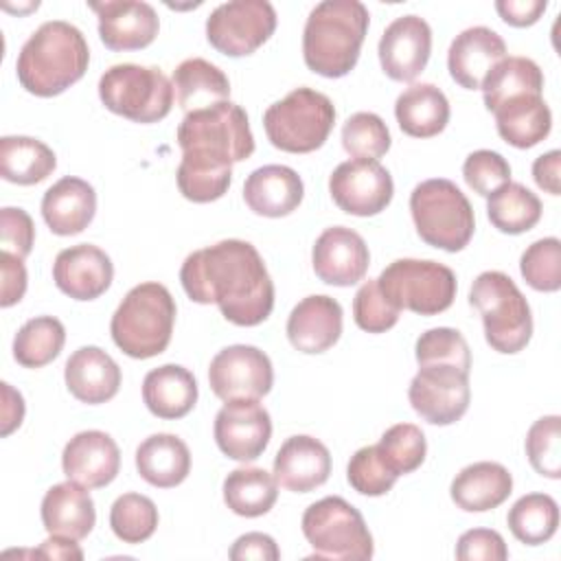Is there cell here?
<instances>
[{
	"mask_svg": "<svg viewBox=\"0 0 561 561\" xmlns=\"http://www.w3.org/2000/svg\"><path fill=\"white\" fill-rule=\"evenodd\" d=\"M64 379L77 401L99 405L116 397L123 377L118 364L103 348L81 346L68 357Z\"/></svg>",
	"mask_w": 561,
	"mask_h": 561,
	"instance_id": "484cf974",
	"label": "cell"
},
{
	"mask_svg": "<svg viewBox=\"0 0 561 561\" xmlns=\"http://www.w3.org/2000/svg\"><path fill=\"white\" fill-rule=\"evenodd\" d=\"M329 193L340 210L355 217H373L390 204L394 184L379 160L353 158L335 167L329 178Z\"/></svg>",
	"mask_w": 561,
	"mask_h": 561,
	"instance_id": "9a60e30c",
	"label": "cell"
},
{
	"mask_svg": "<svg viewBox=\"0 0 561 561\" xmlns=\"http://www.w3.org/2000/svg\"><path fill=\"white\" fill-rule=\"evenodd\" d=\"M175 136L182 153L215 158L228 164L243 162L254 151L248 114L232 101L188 112Z\"/></svg>",
	"mask_w": 561,
	"mask_h": 561,
	"instance_id": "ba28073f",
	"label": "cell"
},
{
	"mask_svg": "<svg viewBox=\"0 0 561 561\" xmlns=\"http://www.w3.org/2000/svg\"><path fill=\"white\" fill-rule=\"evenodd\" d=\"M394 116L403 134L432 138L449 123V101L434 83H412L397 96Z\"/></svg>",
	"mask_w": 561,
	"mask_h": 561,
	"instance_id": "d6a6232c",
	"label": "cell"
},
{
	"mask_svg": "<svg viewBox=\"0 0 561 561\" xmlns=\"http://www.w3.org/2000/svg\"><path fill=\"white\" fill-rule=\"evenodd\" d=\"M171 83L178 96V105L186 114L228 101L230 96V81L224 75V70H219L215 64L202 57L184 59L173 70Z\"/></svg>",
	"mask_w": 561,
	"mask_h": 561,
	"instance_id": "836d02e7",
	"label": "cell"
},
{
	"mask_svg": "<svg viewBox=\"0 0 561 561\" xmlns=\"http://www.w3.org/2000/svg\"><path fill=\"white\" fill-rule=\"evenodd\" d=\"M96 213V193L81 178L66 175L57 180L42 197V217L50 232L70 237L83 232Z\"/></svg>",
	"mask_w": 561,
	"mask_h": 561,
	"instance_id": "4316f807",
	"label": "cell"
},
{
	"mask_svg": "<svg viewBox=\"0 0 561 561\" xmlns=\"http://www.w3.org/2000/svg\"><path fill=\"white\" fill-rule=\"evenodd\" d=\"M180 193L195 204H208L226 195L232 180V164L195 153H182L175 173Z\"/></svg>",
	"mask_w": 561,
	"mask_h": 561,
	"instance_id": "f35d334b",
	"label": "cell"
},
{
	"mask_svg": "<svg viewBox=\"0 0 561 561\" xmlns=\"http://www.w3.org/2000/svg\"><path fill=\"white\" fill-rule=\"evenodd\" d=\"M311 265L322 283L351 287L366 276L370 252L359 232L346 226H331L316 239Z\"/></svg>",
	"mask_w": 561,
	"mask_h": 561,
	"instance_id": "ac0fdd59",
	"label": "cell"
},
{
	"mask_svg": "<svg viewBox=\"0 0 561 561\" xmlns=\"http://www.w3.org/2000/svg\"><path fill=\"white\" fill-rule=\"evenodd\" d=\"M342 147L353 158L377 160L390 149V131L381 116L355 112L342 127Z\"/></svg>",
	"mask_w": 561,
	"mask_h": 561,
	"instance_id": "ee69618b",
	"label": "cell"
},
{
	"mask_svg": "<svg viewBox=\"0 0 561 561\" xmlns=\"http://www.w3.org/2000/svg\"><path fill=\"white\" fill-rule=\"evenodd\" d=\"M42 524L48 535L83 539L92 533L96 511L90 491L79 482H59L50 486L39 506Z\"/></svg>",
	"mask_w": 561,
	"mask_h": 561,
	"instance_id": "83f0119b",
	"label": "cell"
},
{
	"mask_svg": "<svg viewBox=\"0 0 561 561\" xmlns=\"http://www.w3.org/2000/svg\"><path fill=\"white\" fill-rule=\"evenodd\" d=\"M342 335V307L335 298L313 294L302 298L287 318L289 344L307 355L329 351Z\"/></svg>",
	"mask_w": 561,
	"mask_h": 561,
	"instance_id": "7402d4cb",
	"label": "cell"
},
{
	"mask_svg": "<svg viewBox=\"0 0 561 561\" xmlns=\"http://www.w3.org/2000/svg\"><path fill=\"white\" fill-rule=\"evenodd\" d=\"M77 539L50 535L42 546L33 552L37 559H64V561H81L83 550L75 543Z\"/></svg>",
	"mask_w": 561,
	"mask_h": 561,
	"instance_id": "91938a15",
	"label": "cell"
},
{
	"mask_svg": "<svg viewBox=\"0 0 561 561\" xmlns=\"http://www.w3.org/2000/svg\"><path fill=\"white\" fill-rule=\"evenodd\" d=\"M508 548L497 530L471 528L460 535L456 543V559L460 561H504Z\"/></svg>",
	"mask_w": 561,
	"mask_h": 561,
	"instance_id": "f5cc1de1",
	"label": "cell"
},
{
	"mask_svg": "<svg viewBox=\"0 0 561 561\" xmlns=\"http://www.w3.org/2000/svg\"><path fill=\"white\" fill-rule=\"evenodd\" d=\"M142 401L158 419H182L197 403V381L180 364H164L145 375Z\"/></svg>",
	"mask_w": 561,
	"mask_h": 561,
	"instance_id": "f546056e",
	"label": "cell"
},
{
	"mask_svg": "<svg viewBox=\"0 0 561 561\" xmlns=\"http://www.w3.org/2000/svg\"><path fill=\"white\" fill-rule=\"evenodd\" d=\"M559 169H561V151L552 149L543 156H539L533 162V178L537 186L550 195L561 193V182H559Z\"/></svg>",
	"mask_w": 561,
	"mask_h": 561,
	"instance_id": "6f0895ef",
	"label": "cell"
},
{
	"mask_svg": "<svg viewBox=\"0 0 561 561\" xmlns=\"http://www.w3.org/2000/svg\"><path fill=\"white\" fill-rule=\"evenodd\" d=\"M414 357L419 366L451 364L465 373L471 370L469 344L462 333L451 327H436L421 333L414 346Z\"/></svg>",
	"mask_w": 561,
	"mask_h": 561,
	"instance_id": "f6af8a7d",
	"label": "cell"
},
{
	"mask_svg": "<svg viewBox=\"0 0 561 561\" xmlns=\"http://www.w3.org/2000/svg\"><path fill=\"white\" fill-rule=\"evenodd\" d=\"M208 383L221 401L261 399L272 390L274 383L272 362L256 346H226L210 359Z\"/></svg>",
	"mask_w": 561,
	"mask_h": 561,
	"instance_id": "5bb4252c",
	"label": "cell"
},
{
	"mask_svg": "<svg viewBox=\"0 0 561 561\" xmlns=\"http://www.w3.org/2000/svg\"><path fill=\"white\" fill-rule=\"evenodd\" d=\"M397 473L390 471V467L383 462V458L377 451V445H368L357 449L346 467V480L348 484L368 497H377V495H386L394 482H397Z\"/></svg>",
	"mask_w": 561,
	"mask_h": 561,
	"instance_id": "c3c4849f",
	"label": "cell"
},
{
	"mask_svg": "<svg viewBox=\"0 0 561 561\" xmlns=\"http://www.w3.org/2000/svg\"><path fill=\"white\" fill-rule=\"evenodd\" d=\"M302 535L318 559L364 561L375 552L373 535L362 513L340 495L313 502L302 513Z\"/></svg>",
	"mask_w": 561,
	"mask_h": 561,
	"instance_id": "30bf717a",
	"label": "cell"
},
{
	"mask_svg": "<svg viewBox=\"0 0 561 561\" xmlns=\"http://www.w3.org/2000/svg\"><path fill=\"white\" fill-rule=\"evenodd\" d=\"M228 554H230L232 561H248V559L276 561V559H280V550H278L276 541L265 533H245V535H241L232 543Z\"/></svg>",
	"mask_w": 561,
	"mask_h": 561,
	"instance_id": "db71d44e",
	"label": "cell"
},
{
	"mask_svg": "<svg viewBox=\"0 0 561 561\" xmlns=\"http://www.w3.org/2000/svg\"><path fill=\"white\" fill-rule=\"evenodd\" d=\"M0 243L2 252L13 256H28L35 243V226L24 208L4 206L0 210Z\"/></svg>",
	"mask_w": 561,
	"mask_h": 561,
	"instance_id": "816d5d0a",
	"label": "cell"
},
{
	"mask_svg": "<svg viewBox=\"0 0 561 561\" xmlns=\"http://www.w3.org/2000/svg\"><path fill=\"white\" fill-rule=\"evenodd\" d=\"M353 318L362 331L386 333L397 324L399 309L383 298L377 278H370L357 289L353 298Z\"/></svg>",
	"mask_w": 561,
	"mask_h": 561,
	"instance_id": "f907efd6",
	"label": "cell"
},
{
	"mask_svg": "<svg viewBox=\"0 0 561 561\" xmlns=\"http://www.w3.org/2000/svg\"><path fill=\"white\" fill-rule=\"evenodd\" d=\"M506 524L517 541L526 546H539L552 539L557 533L559 506L548 493H528L511 506Z\"/></svg>",
	"mask_w": 561,
	"mask_h": 561,
	"instance_id": "ab89813d",
	"label": "cell"
},
{
	"mask_svg": "<svg viewBox=\"0 0 561 561\" xmlns=\"http://www.w3.org/2000/svg\"><path fill=\"white\" fill-rule=\"evenodd\" d=\"M0 270H2V294L0 305L11 307L22 300L26 291V267L20 256H13L9 252L0 254Z\"/></svg>",
	"mask_w": 561,
	"mask_h": 561,
	"instance_id": "11a10c76",
	"label": "cell"
},
{
	"mask_svg": "<svg viewBox=\"0 0 561 561\" xmlns=\"http://www.w3.org/2000/svg\"><path fill=\"white\" fill-rule=\"evenodd\" d=\"M469 305L478 309L486 344L504 355L526 348L533 335V313L515 280L497 270L478 274L469 291Z\"/></svg>",
	"mask_w": 561,
	"mask_h": 561,
	"instance_id": "5b68a950",
	"label": "cell"
},
{
	"mask_svg": "<svg viewBox=\"0 0 561 561\" xmlns=\"http://www.w3.org/2000/svg\"><path fill=\"white\" fill-rule=\"evenodd\" d=\"M410 213L419 237L438 250L460 252L473 237L476 217L467 195L445 178H432L410 193Z\"/></svg>",
	"mask_w": 561,
	"mask_h": 561,
	"instance_id": "8992f818",
	"label": "cell"
},
{
	"mask_svg": "<svg viewBox=\"0 0 561 561\" xmlns=\"http://www.w3.org/2000/svg\"><path fill=\"white\" fill-rule=\"evenodd\" d=\"M513 493V476L500 462L482 460L467 465L456 473L449 486L454 504L467 513H484L497 508Z\"/></svg>",
	"mask_w": 561,
	"mask_h": 561,
	"instance_id": "f1b7e54d",
	"label": "cell"
},
{
	"mask_svg": "<svg viewBox=\"0 0 561 561\" xmlns=\"http://www.w3.org/2000/svg\"><path fill=\"white\" fill-rule=\"evenodd\" d=\"M462 178L469 188H473V193L489 197L500 186L511 182V164L497 151L478 149L465 158Z\"/></svg>",
	"mask_w": 561,
	"mask_h": 561,
	"instance_id": "681fc988",
	"label": "cell"
},
{
	"mask_svg": "<svg viewBox=\"0 0 561 561\" xmlns=\"http://www.w3.org/2000/svg\"><path fill=\"white\" fill-rule=\"evenodd\" d=\"M175 324V300L162 283L131 287L116 307L110 333L114 344L134 359H149L167 351Z\"/></svg>",
	"mask_w": 561,
	"mask_h": 561,
	"instance_id": "277c9868",
	"label": "cell"
},
{
	"mask_svg": "<svg viewBox=\"0 0 561 561\" xmlns=\"http://www.w3.org/2000/svg\"><path fill=\"white\" fill-rule=\"evenodd\" d=\"M278 497L274 473L261 467H239L224 480V502L241 517H261L272 511Z\"/></svg>",
	"mask_w": 561,
	"mask_h": 561,
	"instance_id": "d590c367",
	"label": "cell"
},
{
	"mask_svg": "<svg viewBox=\"0 0 561 561\" xmlns=\"http://www.w3.org/2000/svg\"><path fill=\"white\" fill-rule=\"evenodd\" d=\"M383 298L399 311L436 316L456 298V274L436 261L397 259L377 278Z\"/></svg>",
	"mask_w": 561,
	"mask_h": 561,
	"instance_id": "8fae6325",
	"label": "cell"
},
{
	"mask_svg": "<svg viewBox=\"0 0 561 561\" xmlns=\"http://www.w3.org/2000/svg\"><path fill=\"white\" fill-rule=\"evenodd\" d=\"M377 451L390 467V471L403 476L412 473L423 465L427 454V440L421 427H416L414 423H397L381 434Z\"/></svg>",
	"mask_w": 561,
	"mask_h": 561,
	"instance_id": "7bdbcfd3",
	"label": "cell"
},
{
	"mask_svg": "<svg viewBox=\"0 0 561 561\" xmlns=\"http://www.w3.org/2000/svg\"><path fill=\"white\" fill-rule=\"evenodd\" d=\"M213 434L221 454L239 462H252L272 438V419L259 399L226 401L215 416Z\"/></svg>",
	"mask_w": 561,
	"mask_h": 561,
	"instance_id": "2e32d148",
	"label": "cell"
},
{
	"mask_svg": "<svg viewBox=\"0 0 561 561\" xmlns=\"http://www.w3.org/2000/svg\"><path fill=\"white\" fill-rule=\"evenodd\" d=\"M180 280L193 302H215L237 327H256L274 309V283L259 250L241 239H224L191 252Z\"/></svg>",
	"mask_w": 561,
	"mask_h": 561,
	"instance_id": "6da1fadb",
	"label": "cell"
},
{
	"mask_svg": "<svg viewBox=\"0 0 561 561\" xmlns=\"http://www.w3.org/2000/svg\"><path fill=\"white\" fill-rule=\"evenodd\" d=\"M2 436H9L13 430L22 425L24 419V399L11 383L2 381Z\"/></svg>",
	"mask_w": 561,
	"mask_h": 561,
	"instance_id": "680465c9",
	"label": "cell"
},
{
	"mask_svg": "<svg viewBox=\"0 0 561 561\" xmlns=\"http://www.w3.org/2000/svg\"><path fill=\"white\" fill-rule=\"evenodd\" d=\"M548 9L546 0H497L495 2V11L500 13V18L517 28L524 26H533L543 11Z\"/></svg>",
	"mask_w": 561,
	"mask_h": 561,
	"instance_id": "9f6ffc18",
	"label": "cell"
},
{
	"mask_svg": "<svg viewBox=\"0 0 561 561\" xmlns=\"http://www.w3.org/2000/svg\"><path fill=\"white\" fill-rule=\"evenodd\" d=\"M110 526L123 543H142L158 528V508L147 495L123 493L110 508Z\"/></svg>",
	"mask_w": 561,
	"mask_h": 561,
	"instance_id": "b9f144b4",
	"label": "cell"
},
{
	"mask_svg": "<svg viewBox=\"0 0 561 561\" xmlns=\"http://www.w3.org/2000/svg\"><path fill=\"white\" fill-rule=\"evenodd\" d=\"M335 123L331 99L311 88H296L272 103L263 114L267 140L287 153H311L320 149Z\"/></svg>",
	"mask_w": 561,
	"mask_h": 561,
	"instance_id": "52a82bcc",
	"label": "cell"
},
{
	"mask_svg": "<svg viewBox=\"0 0 561 561\" xmlns=\"http://www.w3.org/2000/svg\"><path fill=\"white\" fill-rule=\"evenodd\" d=\"M66 344V329L53 316L26 320L13 337V357L24 368H42L50 364Z\"/></svg>",
	"mask_w": 561,
	"mask_h": 561,
	"instance_id": "60d3db41",
	"label": "cell"
},
{
	"mask_svg": "<svg viewBox=\"0 0 561 561\" xmlns=\"http://www.w3.org/2000/svg\"><path fill=\"white\" fill-rule=\"evenodd\" d=\"M276 31V11L267 0H232L210 11L208 44L228 57H245L261 48Z\"/></svg>",
	"mask_w": 561,
	"mask_h": 561,
	"instance_id": "7c38bea8",
	"label": "cell"
},
{
	"mask_svg": "<svg viewBox=\"0 0 561 561\" xmlns=\"http://www.w3.org/2000/svg\"><path fill=\"white\" fill-rule=\"evenodd\" d=\"M173 83L160 68L116 64L99 79L101 103L134 123H158L173 107Z\"/></svg>",
	"mask_w": 561,
	"mask_h": 561,
	"instance_id": "9c48e42d",
	"label": "cell"
},
{
	"mask_svg": "<svg viewBox=\"0 0 561 561\" xmlns=\"http://www.w3.org/2000/svg\"><path fill=\"white\" fill-rule=\"evenodd\" d=\"M541 210V199L519 182L500 186L486 199L489 221L504 234L528 232L539 224Z\"/></svg>",
	"mask_w": 561,
	"mask_h": 561,
	"instance_id": "74e56055",
	"label": "cell"
},
{
	"mask_svg": "<svg viewBox=\"0 0 561 561\" xmlns=\"http://www.w3.org/2000/svg\"><path fill=\"white\" fill-rule=\"evenodd\" d=\"M368 22V9L359 0H324L316 4L302 31L307 68L327 79L348 75L359 59Z\"/></svg>",
	"mask_w": 561,
	"mask_h": 561,
	"instance_id": "3957f363",
	"label": "cell"
},
{
	"mask_svg": "<svg viewBox=\"0 0 561 561\" xmlns=\"http://www.w3.org/2000/svg\"><path fill=\"white\" fill-rule=\"evenodd\" d=\"M377 53L381 70L392 81H412L430 61L432 28L419 15H401L381 33Z\"/></svg>",
	"mask_w": 561,
	"mask_h": 561,
	"instance_id": "e0dca14e",
	"label": "cell"
},
{
	"mask_svg": "<svg viewBox=\"0 0 561 561\" xmlns=\"http://www.w3.org/2000/svg\"><path fill=\"white\" fill-rule=\"evenodd\" d=\"M412 410L432 425H451L462 419L471 401L469 373L451 364L419 366L408 388Z\"/></svg>",
	"mask_w": 561,
	"mask_h": 561,
	"instance_id": "4fadbf2b",
	"label": "cell"
},
{
	"mask_svg": "<svg viewBox=\"0 0 561 561\" xmlns=\"http://www.w3.org/2000/svg\"><path fill=\"white\" fill-rule=\"evenodd\" d=\"M57 167L55 151L31 136L0 138V175L20 186H31L46 180Z\"/></svg>",
	"mask_w": 561,
	"mask_h": 561,
	"instance_id": "e575fe53",
	"label": "cell"
},
{
	"mask_svg": "<svg viewBox=\"0 0 561 561\" xmlns=\"http://www.w3.org/2000/svg\"><path fill=\"white\" fill-rule=\"evenodd\" d=\"M526 456L530 467L546 478H561V419L548 414L537 419L526 434Z\"/></svg>",
	"mask_w": 561,
	"mask_h": 561,
	"instance_id": "bcb514c9",
	"label": "cell"
},
{
	"mask_svg": "<svg viewBox=\"0 0 561 561\" xmlns=\"http://www.w3.org/2000/svg\"><path fill=\"white\" fill-rule=\"evenodd\" d=\"M90 64L83 33L64 20L44 22L20 48L15 72L20 85L35 96H57L77 83Z\"/></svg>",
	"mask_w": 561,
	"mask_h": 561,
	"instance_id": "7a4b0ae2",
	"label": "cell"
},
{
	"mask_svg": "<svg viewBox=\"0 0 561 561\" xmlns=\"http://www.w3.org/2000/svg\"><path fill=\"white\" fill-rule=\"evenodd\" d=\"M305 197L300 175L285 164H265L254 169L243 184V199L254 215L287 217Z\"/></svg>",
	"mask_w": 561,
	"mask_h": 561,
	"instance_id": "d4e9b609",
	"label": "cell"
},
{
	"mask_svg": "<svg viewBox=\"0 0 561 561\" xmlns=\"http://www.w3.org/2000/svg\"><path fill=\"white\" fill-rule=\"evenodd\" d=\"M484 107L493 112L504 101L519 94H541L543 92V72L528 57H504L497 61L482 81Z\"/></svg>",
	"mask_w": 561,
	"mask_h": 561,
	"instance_id": "8d00e7d4",
	"label": "cell"
},
{
	"mask_svg": "<svg viewBox=\"0 0 561 561\" xmlns=\"http://www.w3.org/2000/svg\"><path fill=\"white\" fill-rule=\"evenodd\" d=\"M99 18V37L110 50L147 48L158 31L160 20L156 9L142 0H105L88 2Z\"/></svg>",
	"mask_w": 561,
	"mask_h": 561,
	"instance_id": "d6986e66",
	"label": "cell"
},
{
	"mask_svg": "<svg viewBox=\"0 0 561 561\" xmlns=\"http://www.w3.org/2000/svg\"><path fill=\"white\" fill-rule=\"evenodd\" d=\"M331 473V454L313 436H289L274 456L276 482L294 493H309L322 486Z\"/></svg>",
	"mask_w": 561,
	"mask_h": 561,
	"instance_id": "603a6c76",
	"label": "cell"
},
{
	"mask_svg": "<svg viewBox=\"0 0 561 561\" xmlns=\"http://www.w3.org/2000/svg\"><path fill=\"white\" fill-rule=\"evenodd\" d=\"M502 140L517 149L539 145L552 127V114L541 94H519L493 110Z\"/></svg>",
	"mask_w": 561,
	"mask_h": 561,
	"instance_id": "4dcf8cb0",
	"label": "cell"
},
{
	"mask_svg": "<svg viewBox=\"0 0 561 561\" xmlns=\"http://www.w3.org/2000/svg\"><path fill=\"white\" fill-rule=\"evenodd\" d=\"M519 272L537 291H557L561 287V241L546 237L530 243L522 259Z\"/></svg>",
	"mask_w": 561,
	"mask_h": 561,
	"instance_id": "7dc6e473",
	"label": "cell"
},
{
	"mask_svg": "<svg viewBox=\"0 0 561 561\" xmlns=\"http://www.w3.org/2000/svg\"><path fill=\"white\" fill-rule=\"evenodd\" d=\"M61 469L68 480L85 489L107 486L121 469L118 445L101 430L79 432L64 447Z\"/></svg>",
	"mask_w": 561,
	"mask_h": 561,
	"instance_id": "44dd1931",
	"label": "cell"
},
{
	"mask_svg": "<svg viewBox=\"0 0 561 561\" xmlns=\"http://www.w3.org/2000/svg\"><path fill=\"white\" fill-rule=\"evenodd\" d=\"M506 57L504 39L489 26H471L458 33L447 50V70L465 90H478L486 72Z\"/></svg>",
	"mask_w": 561,
	"mask_h": 561,
	"instance_id": "cb8c5ba5",
	"label": "cell"
},
{
	"mask_svg": "<svg viewBox=\"0 0 561 561\" xmlns=\"http://www.w3.org/2000/svg\"><path fill=\"white\" fill-rule=\"evenodd\" d=\"M114 278L112 259L92 243L61 250L53 263V280L59 291L75 300H94L105 294Z\"/></svg>",
	"mask_w": 561,
	"mask_h": 561,
	"instance_id": "ffe728a7",
	"label": "cell"
},
{
	"mask_svg": "<svg viewBox=\"0 0 561 561\" xmlns=\"http://www.w3.org/2000/svg\"><path fill=\"white\" fill-rule=\"evenodd\" d=\"M136 469L151 486L171 489L186 480L191 471V451L175 434H151L136 449Z\"/></svg>",
	"mask_w": 561,
	"mask_h": 561,
	"instance_id": "1f68e13d",
	"label": "cell"
}]
</instances>
